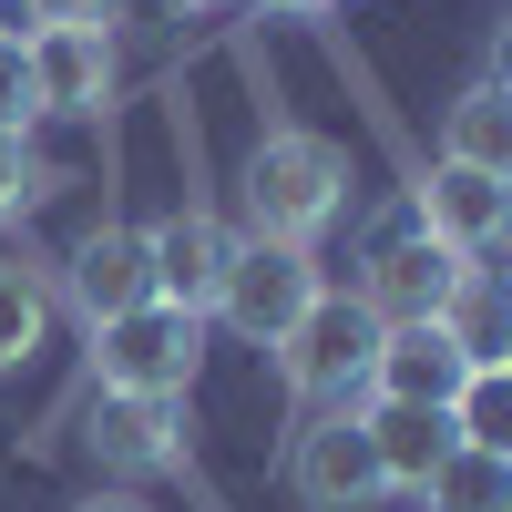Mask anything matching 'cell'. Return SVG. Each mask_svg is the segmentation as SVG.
<instances>
[{"label":"cell","mask_w":512,"mask_h":512,"mask_svg":"<svg viewBox=\"0 0 512 512\" xmlns=\"http://www.w3.org/2000/svg\"><path fill=\"white\" fill-rule=\"evenodd\" d=\"M21 52H31V103L41 113H103L113 103V31H93V21H31Z\"/></svg>","instance_id":"52a82bcc"},{"label":"cell","mask_w":512,"mask_h":512,"mask_svg":"<svg viewBox=\"0 0 512 512\" xmlns=\"http://www.w3.org/2000/svg\"><path fill=\"white\" fill-rule=\"evenodd\" d=\"M31 195H41V154H31V134H0V216H21Z\"/></svg>","instance_id":"d6986e66"},{"label":"cell","mask_w":512,"mask_h":512,"mask_svg":"<svg viewBox=\"0 0 512 512\" xmlns=\"http://www.w3.org/2000/svg\"><path fill=\"white\" fill-rule=\"evenodd\" d=\"M246 236H287V246H318V226L349 205V154H338L328 134H267L246 154Z\"/></svg>","instance_id":"6da1fadb"},{"label":"cell","mask_w":512,"mask_h":512,"mask_svg":"<svg viewBox=\"0 0 512 512\" xmlns=\"http://www.w3.org/2000/svg\"><path fill=\"white\" fill-rule=\"evenodd\" d=\"M472 287V256H451L420 216H390L369 236V256H359V308L379 318V328H420V318H451V297Z\"/></svg>","instance_id":"5b68a950"},{"label":"cell","mask_w":512,"mask_h":512,"mask_svg":"<svg viewBox=\"0 0 512 512\" xmlns=\"http://www.w3.org/2000/svg\"><path fill=\"white\" fill-rule=\"evenodd\" d=\"M144 277H154L164 308H195V318H205V297H216V277H226V226L205 216V205L144 226Z\"/></svg>","instance_id":"7c38bea8"},{"label":"cell","mask_w":512,"mask_h":512,"mask_svg":"<svg viewBox=\"0 0 512 512\" xmlns=\"http://www.w3.org/2000/svg\"><path fill=\"white\" fill-rule=\"evenodd\" d=\"M195 369H205V318L195 308H164V297H144V308H123L93 328V379L113 400H195Z\"/></svg>","instance_id":"7a4b0ae2"},{"label":"cell","mask_w":512,"mask_h":512,"mask_svg":"<svg viewBox=\"0 0 512 512\" xmlns=\"http://www.w3.org/2000/svg\"><path fill=\"white\" fill-rule=\"evenodd\" d=\"M369 359H379V318L359 308L349 287H318L308 318L277 338V379H287L297 410H349V400H369Z\"/></svg>","instance_id":"3957f363"},{"label":"cell","mask_w":512,"mask_h":512,"mask_svg":"<svg viewBox=\"0 0 512 512\" xmlns=\"http://www.w3.org/2000/svg\"><path fill=\"white\" fill-rule=\"evenodd\" d=\"M72 512H144L134 492H93V502H72Z\"/></svg>","instance_id":"44dd1931"},{"label":"cell","mask_w":512,"mask_h":512,"mask_svg":"<svg viewBox=\"0 0 512 512\" xmlns=\"http://www.w3.org/2000/svg\"><path fill=\"white\" fill-rule=\"evenodd\" d=\"M420 502L431 512H512V451H472L461 441L441 472L420 482Z\"/></svg>","instance_id":"2e32d148"},{"label":"cell","mask_w":512,"mask_h":512,"mask_svg":"<svg viewBox=\"0 0 512 512\" xmlns=\"http://www.w3.org/2000/svg\"><path fill=\"white\" fill-rule=\"evenodd\" d=\"M318 246H287V236H226V277L216 297H205V318L256 338V349H277V338L308 318V297H318Z\"/></svg>","instance_id":"277c9868"},{"label":"cell","mask_w":512,"mask_h":512,"mask_svg":"<svg viewBox=\"0 0 512 512\" xmlns=\"http://www.w3.org/2000/svg\"><path fill=\"white\" fill-rule=\"evenodd\" d=\"M420 226H431L451 256H482L512 236V175H472V164H431V185H420V205H410Z\"/></svg>","instance_id":"9c48e42d"},{"label":"cell","mask_w":512,"mask_h":512,"mask_svg":"<svg viewBox=\"0 0 512 512\" xmlns=\"http://www.w3.org/2000/svg\"><path fill=\"white\" fill-rule=\"evenodd\" d=\"M472 379V349L451 338V318H420V328H379V359H369V400H420V410H451V390Z\"/></svg>","instance_id":"30bf717a"},{"label":"cell","mask_w":512,"mask_h":512,"mask_svg":"<svg viewBox=\"0 0 512 512\" xmlns=\"http://www.w3.org/2000/svg\"><path fill=\"white\" fill-rule=\"evenodd\" d=\"M93 461H113V472H164V461H185L175 441V400H113L93 410Z\"/></svg>","instance_id":"4fadbf2b"},{"label":"cell","mask_w":512,"mask_h":512,"mask_svg":"<svg viewBox=\"0 0 512 512\" xmlns=\"http://www.w3.org/2000/svg\"><path fill=\"white\" fill-rule=\"evenodd\" d=\"M441 164H472V175H512V103H502V82L482 72L472 93H461L441 113Z\"/></svg>","instance_id":"5bb4252c"},{"label":"cell","mask_w":512,"mask_h":512,"mask_svg":"<svg viewBox=\"0 0 512 512\" xmlns=\"http://www.w3.org/2000/svg\"><path fill=\"white\" fill-rule=\"evenodd\" d=\"M287 492L308 502V512H379V502H390L379 451H369V431H359V400L297 420V441H287Z\"/></svg>","instance_id":"8992f818"},{"label":"cell","mask_w":512,"mask_h":512,"mask_svg":"<svg viewBox=\"0 0 512 512\" xmlns=\"http://www.w3.org/2000/svg\"><path fill=\"white\" fill-rule=\"evenodd\" d=\"M451 431L472 451H512V369L502 359H472V379L451 390Z\"/></svg>","instance_id":"e0dca14e"},{"label":"cell","mask_w":512,"mask_h":512,"mask_svg":"<svg viewBox=\"0 0 512 512\" xmlns=\"http://www.w3.org/2000/svg\"><path fill=\"white\" fill-rule=\"evenodd\" d=\"M52 297H72L82 328L144 308V297H154V277H144V226H93V236H82L62 267H52Z\"/></svg>","instance_id":"ba28073f"},{"label":"cell","mask_w":512,"mask_h":512,"mask_svg":"<svg viewBox=\"0 0 512 512\" xmlns=\"http://www.w3.org/2000/svg\"><path fill=\"white\" fill-rule=\"evenodd\" d=\"M359 431L379 451V482H390V502H420V482L441 472V461L461 451L451 410H420V400H359Z\"/></svg>","instance_id":"8fae6325"},{"label":"cell","mask_w":512,"mask_h":512,"mask_svg":"<svg viewBox=\"0 0 512 512\" xmlns=\"http://www.w3.org/2000/svg\"><path fill=\"white\" fill-rule=\"evenodd\" d=\"M185 11H216V0H185Z\"/></svg>","instance_id":"603a6c76"},{"label":"cell","mask_w":512,"mask_h":512,"mask_svg":"<svg viewBox=\"0 0 512 512\" xmlns=\"http://www.w3.org/2000/svg\"><path fill=\"white\" fill-rule=\"evenodd\" d=\"M267 11H338V0H267Z\"/></svg>","instance_id":"7402d4cb"},{"label":"cell","mask_w":512,"mask_h":512,"mask_svg":"<svg viewBox=\"0 0 512 512\" xmlns=\"http://www.w3.org/2000/svg\"><path fill=\"white\" fill-rule=\"evenodd\" d=\"M41 103H31V52H21V31H0V134H31Z\"/></svg>","instance_id":"ac0fdd59"},{"label":"cell","mask_w":512,"mask_h":512,"mask_svg":"<svg viewBox=\"0 0 512 512\" xmlns=\"http://www.w3.org/2000/svg\"><path fill=\"white\" fill-rule=\"evenodd\" d=\"M52 267H31L21 246H0V369H21L41 338H52Z\"/></svg>","instance_id":"9a60e30c"},{"label":"cell","mask_w":512,"mask_h":512,"mask_svg":"<svg viewBox=\"0 0 512 512\" xmlns=\"http://www.w3.org/2000/svg\"><path fill=\"white\" fill-rule=\"evenodd\" d=\"M113 11L123 0H31V21H93V31H113Z\"/></svg>","instance_id":"ffe728a7"}]
</instances>
